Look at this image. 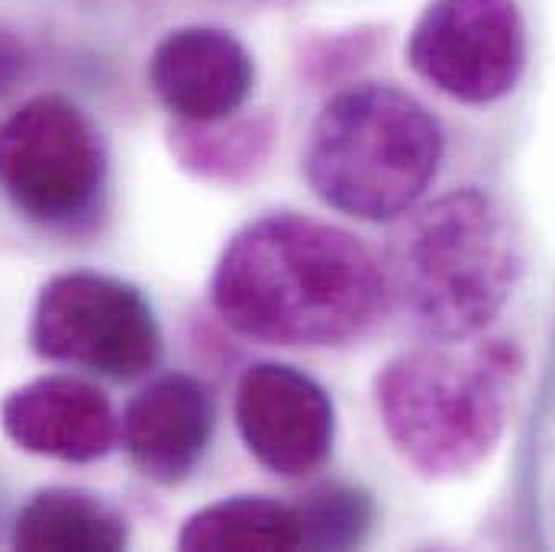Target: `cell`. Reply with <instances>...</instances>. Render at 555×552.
I'll return each mask as SVG.
<instances>
[{
    "instance_id": "1",
    "label": "cell",
    "mask_w": 555,
    "mask_h": 552,
    "mask_svg": "<svg viewBox=\"0 0 555 552\" xmlns=\"http://www.w3.org/2000/svg\"><path fill=\"white\" fill-rule=\"evenodd\" d=\"M220 320L262 346L326 349L362 339L388 310L382 259L349 230L278 210L230 236L210 278Z\"/></svg>"
},
{
    "instance_id": "2",
    "label": "cell",
    "mask_w": 555,
    "mask_h": 552,
    "mask_svg": "<svg viewBox=\"0 0 555 552\" xmlns=\"http://www.w3.org/2000/svg\"><path fill=\"white\" fill-rule=\"evenodd\" d=\"M527 372L507 336L436 339L385 362L375 411L391 449L426 482H449L491 459Z\"/></svg>"
},
{
    "instance_id": "3",
    "label": "cell",
    "mask_w": 555,
    "mask_h": 552,
    "mask_svg": "<svg viewBox=\"0 0 555 552\" xmlns=\"http://www.w3.org/2000/svg\"><path fill=\"white\" fill-rule=\"evenodd\" d=\"M395 223L382 262L391 304L429 339L481 336L514 297L527 262L501 201L481 188H455Z\"/></svg>"
},
{
    "instance_id": "4",
    "label": "cell",
    "mask_w": 555,
    "mask_h": 552,
    "mask_svg": "<svg viewBox=\"0 0 555 552\" xmlns=\"http://www.w3.org/2000/svg\"><path fill=\"white\" fill-rule=\"evenodd\" d=\"M442 155V124L420 98L391 81H359L313 117L304 178L330 210L395 223L426 197Z\"/></svg>"
},
{
    "instance_id": "5",
    "label": "cell",
    "mask_w": 555,
    "mask_h": 552,
    "mask_svg": "<svg viewBox=\"0 0 555 552\" xmlns=\"http://www.w3.org/2000/svg\"><path fill=\"white\" fill-rule=\"evenodd\" d=\"M107 184V149L88 114L39 94L0 120V191L33 223L72 227Z\"/></svg>"
},
{
    "instance_id": "6",
    "label": "cell",
    "mask_w": 555,
    "mask_h": 552,
    "mask_svg": "<svg viewBox=\"0 0 555 552\" xmlns=\"http://www.w3.org/2000/svg\"><path fill=\"white\" fill-rule=\"evenodd\" d=\"M29 346L39 359L133 382L155 369L162 330L137 284L101 272H65L49 278L33 304Z\"/></svg>"
},
{
    "instance_id": "7",
    "label": "cell",
    "mask_w": 555,
    "mask_h": 552,
    "mask_svg": "<svg viewBox=\"0 0 555 552\" xmlns=\"http://www.w3.org/2000/svg\"><path fill=\"white\" fill-rule=\"evenodd\" d=\"M416 78L468 107L504 101L527 68L517 0H429L408 36Z\"/></svg>"
},
{
    "instance_id": "8",
    "label": "cell",
    "mask_w": 555,
    "mask_h": 552,
    "mask_svg": "<svg viewBox=\"0 0 555 552\" xmlns=\"http://www.w3.org/2000/svg\"><path fill=\"white\" fill-rule=\"evenodd\" d=\"M233 416L249 455L281 478H304L333 452V398L287 362H253L240 375Z\"/></svg>"
},
{
    "instance_id": "9",
    "label": "cell",
    "mask_w": 555,
    "mask_h": 552,
    "mask_svg": "<svg viewBox=\"0 0 555 552\" xmlns=\"http://www.w3.org/2000/svg\"><path fill=\"white\" fill-rule=\"evenodd\" d=\"M256 85L253 52L220 26L171 29L149 59V88L181 124L240 114Z\"/></svg>"
},
{
    "instance_id": "10",
    "label": "cell",
    "mask_w": 555,
    "mask_h": 552,
    "mask_svg": "<svg viewBox=\"0 0 555 552\" xmlns=\"http://www.w3.org/2000/svg\"><path fill=\"white\" fill-rule=\"evenodd\" d=\"M0 423L16 449L62 462H94L120 442V416L107 395L75 375H42L13 388Z\"/></svg>"
},
{
    "instance_id": "11",
    "label": "cell",
    "mask_w": 555,
    "mask_h": 552,
    "mask_svg": "<svg viewBox=\"0 0 555 552\" xmlns=\"http://www.w3.org/2000/svg\"><path fill=\"white\" fill-rule=\"evenodd\" d=\"M214 398L184 372L152 378L120 416V439L139 472L155 485L184 482L214 436Z\"/></svg>"
},
{
    "instance_id": "12",
    "label": "cell",
    "mask_w": 555,
    "mask_h": 552,
    "mask_svg": "<svg viewBox=\"0 0 555 552\" xmlns=\"http://www.w3.org/2000/svg\"><path fill=\"white\" fill-rule=\"evenodd\" d=\"M127 540V517L81 488L36 491L10 534L13 550L23 552H114Z\"/></svg>"
},
{
    "instance_id": "13",
    "label": "cell",
    "mask_w": 555,
    "mask_h": 552,
    "mask_svg": "<svg viewBox=\"0 0 555 552\" xmlns=\"http://www.w3.org/2000/svg\"><path fill=\"white\" fill-rule=\"evenodd\" d=\"M278 127L269 114H230L207 124L175 120L171 152L184 171L214 184H243L256 178L275 149Z\"/></svg>"
},
{
    "instance_id": "14",
    "label": "cell",
    "mask_w": 555,
    "mask_h": 552,
    "mask_svg": "<svg viewBox=\"0 0 555 552\" xmlns=\"http://www.w3.org/2000/svg\"><path fill=\"white\" fill-rule=\"evenodd\" d=\"M191 552H284L300 547L294 504L266 495H236L191 514L178 534Z\"/></svg>"
},
{
    "instance_id": "15",
    "label": "cell",
    "mask_w": 555,
    "mask_h": 552,
    "mask_svg": "<svg viewBox=\"0 0 555 552\" xmlns=\"http://www.w3.org/2000/svg\"><path fill=\"white\" fill-rule=\"evenodd\" d=\"M297 527L304 550H352L375 524V501L359 485H320L297 504Z\"/></svg>"
}]
</instances>
